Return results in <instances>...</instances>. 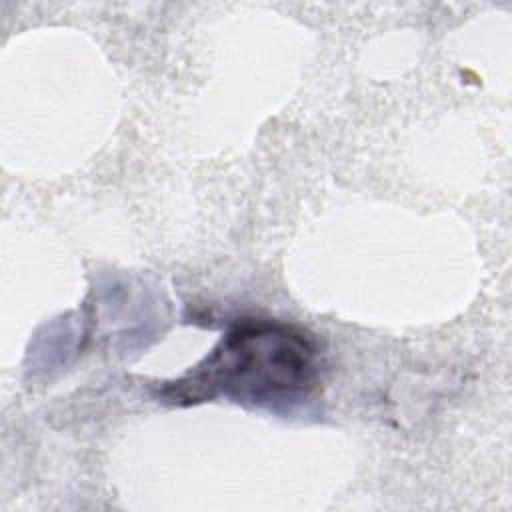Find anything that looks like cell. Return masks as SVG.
Here are the masks:
<instances>
[{
	"mask_svg": "<svg viewBox=\"0 0 512 512\" xmlns=\"http://www.w3.org/2000/svg\"><path fill=\"white\" fill-rule=\"evenodd\" d=\"M318 348L300 328L246 318L192 370L162 386L172 404H198L216 396L258 406L304 400L318 384Z\"/></svg>",
	"mask_w": 512,
	"mask_h": 512,
	"instance_id": "obj_1",
	"label": "cell"
}]
</instances>
